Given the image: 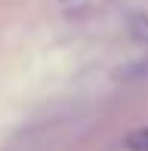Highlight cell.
<instances>
[{"label":"cell","mask_w":148,"mask_h":151,"mask_svg":"<svg viewBox=\"0 0 148 151\" xmlns=\"http://www.w3.org/2000/svg\"><path fill=\"white\" fill-rule=\"evenodd\" d=\"M124 145H126V151H148V127H139L133 133H126Z\"/></svg>","instance_id":"2"},{"label":"cell","mask_w":148,"mask_h":151,"mask_svg":"<svg viewBox=\"0 0 148 151\" xmlns=\"http://www.w3.org/2000/svg\"><path fill=\"white\" fill-rule=\"evenodd\" d=\"M126 34L136 43H148V12H130L126 16Z\"/></svg>","instance_id":"1"}]
</instances>
